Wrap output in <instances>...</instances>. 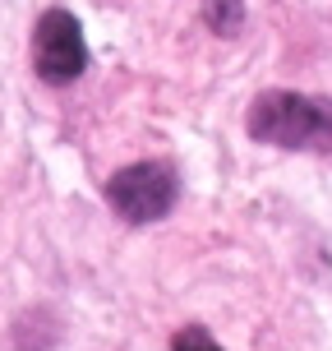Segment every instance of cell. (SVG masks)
Here are the masks:
<instances>
[{"instance_id": "obj_1", "label": "cell", "mask_w": 332, "mask_h": 351, "mask_svg": "<svg viewBox=\"0 0 332 351\" xmlns=\"http://www.w3.org/2000/svg\"><path fill=\"white\" fill-rule=\"evenodd\" d=\"M245 130L249 139L272 148H332V97H309L291 88L259 93Z\"/></svg>"}, {"instance_id": "obj_2", "label": "cell", "mask_w": 332, "mask_h": 351, "mask_svg": "<svg viewBox=\"0 0 332 351\" xmlns=\"http://www.w3.org/2000/svg\"><path fill=\"white\" fill-rule=\"evenodd\" d=\"M175 194H180V171L162 158L134 162V167H125V171H116L106 180V204L134 227L166 217L175 208Z\"/></svg>"}, {"instance_id": "obj_3", "label": "cell", "mask_w": 332, "mask_h": 351, "mask_svg": "<svg viewBox=\"0 0 332 351\" xmlns=\"http://www.w3.org/2000/svg\"><path fill=\"white\" fill-rule=\"evenodd\" d=\"M33 70L42 84H74L88 70V42L70 10H47L33 28Z\"/></svg>"}, {"instance_id": "obj_4", "label": "cell", "mask_w": 332, "mask_h": 351, "mask_svg": "<svg viewBox=\"0 0 332 351\" xmlns=\"http://www.w3.org/2000/svg\"><path fill=\"white\" fill-rule=\"evenodd\" d=\"M203 23L217 37H235L245 23V0H203Z\"/></svg>"}, {"instance_id": "obj_5", "label": "cell", "mask_w": 332, "mask_h": 351, "mask_svg": "<svg viewBox=\"0 0 332 351\" xmlns=\"http://www.w3.org/2000/svg\"><path fill=\"white\" fill-rule=\"evenodd\" d=\"M171 351H222V347H217V337L208 328H180L171 337Z\"/></svg>"}]
</instances>
